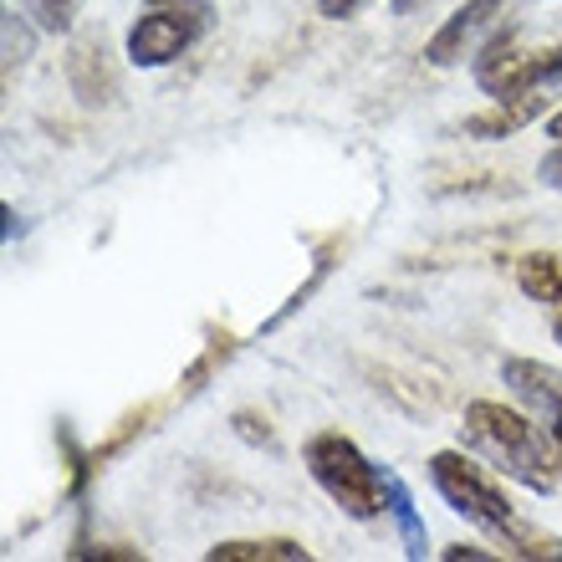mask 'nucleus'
I'll use <instances>...</instances> for the list:
<instances>
[{
  "label": "nucleus",
  "instance_id": "obj_5",
  "mask_svg": "<svg viewBox=\"0 0 562 562\" xmlns=\"http://www.w3.org/2000/svg\"><path fill=\"white\" fill-rule=\"evenodd\" d=\"M205 36V11L194 0H175V5H154L128 26V61L134 67H169Z\"/></svg>",
  "mask_w": 562,
  "mask_h": 562
},
{
  "label": "nucleus",
  "instance_id": "obj_15",
  "mask_svg": "<svg viewBox=\"0 0 562 562\" xmlns=\"http://www.w3.org/2000/svg\"><path fill=\"white\" fill-rule=\"evenodd\" d=\"M445 558L456 562V558H486V552H481V548H445Z\"/></svg>",
  "mask_w": 562,
  "mask_h": 562
},
{
  "label": "nucleus",
  "instance_id": "obj_8",
  "mask_svg": "<svg viewBox=\"0 0 562 562\" xmlns=\"http://www.w3.org/2000/svg\"><path fill=\"white\" fill-rule=\"evenodd\" d=\"M502 379L512 384L517 400H527L537 415H558L562 409V369H548V363H532V358H506Z\"/></svg>",
  "mask_w": 562,
  "mask_h": 562
},
{
  "label": "nucleus",
  "instance_id": "obj_7",
  "mask_svg": "<svg viewBox=\"0 0 562 562\" xmlns=\"http://www.w3.org/2000/svg\"><path fill=\"white\" fill-rule=\"evenodd\" d=\"M548 113V92H527V98H496V108H486V113H471L465 119V134L471 138H512L521 134L527 123H537Z\"/></svg>",
  "mask_w": 562,
  "mask_h": 562
},
{
  "label": "nucleus",
  "instance_id": "obj_3",
  "mask_svg": "<svg viewBox=\"0 0 562 562\" xmlns=\"http://www.w3.org/2000/svg\"><path fill=\"white\" fill-rule=\"evenodd\" d=\"M302 460H307V475L323 486V496L338 506L342 517H353V521L384 517V506H389L384 471H379L342 429H317V435L302 445Z\"/></svg>",
  "mask_w": 562,
  "mask_h": 562
},
{
  "label": "nucleus",
  "instance_id": "obj_20",
  "mask_svg": "<svg viewBox=\"0 0 562 562\" xmlns=\"http://www.w3.org/2000/svg\"><path fill=\"white\" fill-rule=\"evenodd\" d=\"M154 5H175V0H154Z\"/></svg>",
  "mask_w": 562,
  "mask_h": 562
},
{
  "label": "nucleus",
  "instance_id": "obj_2",
  "mask_svg": "<svg viewBox=\"0 0 562 562\" xmlns=\"http://www.w3.org/2000/svg\"><path fill=\"white\" fill-rule=\"evenodd\" d=\"M465 435H471L506 475H517L527 491H537V496L558 491V471H562L558 445H548V435H542L532 419H521L517 409H506V404H496V400H475L471 409H465Z\"/></svg>",
  "mask_w": 562,
  "mask_h": 562
},
{
  "label": "nucleus",
  "instance_id": "obj_6",
  "mask_svg": "<svg viewBox=\"0 0 562 562\" xmlns=\"http://www.w3.org/2000/svg\"><path fill=\"white\" fill-rule=\"evenodd\" d=\"M521 0H465L450 21L425 42L429 67H460V61L481 57L496 36L506 31V11H517Z\"/></svg>",
  "mask_w": 562,
  "mask_h": 562
},
{
  "label": "nucleus",
  "instance_id": "obj_11",
  "mask_svg": "<svg viewBox=\"0 0 562 562\" xmlns=\"http://www.w3.org/2000/svg\"><path fill=\"white\" fill-rule=\"evenodd\" d=\"M384 491H389V517H394V527H400V537H404V558L419 562L429 552V532L415 512V496H409V486H404L394 471H384Z\"/></svg>",
  "mask_w": 562,
  "mask_h": 562
},
{
  "label": "nucleus",
  "instance_id": "obj_14",
  "mask_svg": "<svg viewBox=\"0 0 562 562\" xmlns=\"http://www.w3.org/2000/svg\"><path fill=\"white\" fill-rule=\"evenodd\" d=\"M363 0H317V11L327 15V21H342V15H353Z\"/></svg>",
  "mask_w": 562,
  "mask_h": 562
},
{
  "label": "nucleus",
  "instance_id": "obj_10",
  "mask_svg": "<svg viewBox=\"0 0 562 562\" xmlns=\"http://www.w3.org/2000/svg\"><path fill=\"white\" fill-rule=\"evenodd\" d=\"M210 562H307V548L292 537H251V542H215Z\"/></svg>",
  "mask_w": 562,
  "mask_h": 562
},
{
  "label": "nucleus",
  "instance_id": "obj_17",
  "mask_svg": "<svg viewBox=\"0 0 562 562\" xmlns=\"http://www.w3.org/2000/svg\"><path fill=\"white\" fill-rule=\"evenodd\" d=\"M548 138H562V108H558V113H552V119H548Z\"/></svg>",
  "mask_w": 562,
  "mask_h": 562
},
{
  "label": "nucleus",
  "instance_id": "obj_9",
  "mask_svg": "<svg viewBox=\"0 0 562 562\" xmlns=\"http://www.w3.org/2000/svg\"><path fill=\"white\" fill-rule=\"evenodd\" d=\"M517 286L542 307L562 312V256L558 251H527L517 261Z\"/></svg>",
  "mask_w": 562,
  "mask_h": 562
},
{
  "label": "nucleus",
  "instance_id": "obj_18",
  "mask_svg": "<svg viewBox=\"0 0 562 562\" xmlns=\"http://www.w3.org/2000/svg\"><path fill=\"white\" fill-rule=\"evenodd\" d=\"M419 0H394V11H415Z\"/></svg>",
  "mask_w": 562,
  "mask_h": 562
},
{
  "label": "nucleus",
  "instance_id": "obj_12",
  "mask_svg": "<svg viewBox=\"0 0 562 562\" xmlns=\"http://www.w3.org/2000/svg\"><path fill=\"white\" fill-rule=\"evenodd\" d=\"M77 5H82V0H21V11H26L42 31H52V36H61V31H72Z\"/></svg>",
  "mask_w": 562,
  "mask_h": 562
},
{
  "label": "nucleus",
  "instance_id": "obj_1",
  "mask_svg": "<svg viewBox=\"0 0 562 562\" xmlns=\"http://www.w3.org/2000/svg\"><path fill=\"white\" fill-rule=\"evenodd\" d=\"M429 481L445 496V506L465 517L471 527H481L486 537H496L512 558H562L558 537L532 532L527 521L517 517V506L506 502V491L496 486V475L486 465H475L465 450H440L429 456Z\"/></svg>",
  "mask_w": 562,
  "mask_h": 562
},
{
  "label": "nucleus",
  "instance_id": "obj_16",
  "mask_svg": "<svg viewBox=\"0 0 562 562\" xmlns=\"http://www.w3.org/2000/svg\"><path fill=\"white\" fill-rule=\"evenodd\" d=\"M552 445H558V456H562V409L552 415Z\"/></svg>",
  "mask_w": 562,
  "mask_h": 562
},
{
  "label": "nucleus",
  "instance_id": "obj_13",
  "mask_svg": "<svg viewBox=\"0 0 562 562\" xmlns=\"http://www.w3.org/2000/svg\"><path fill=\"white\" fill-rule=\"evenodd\" d=\"M537 175H542V184H548V190H562V138H558V148H552L548 159L537 164Z\"/></svg>",
  "mask_w": 562,
  "mask_h": 562
},
{
  "label": "nucleus",
  "instance_id": "obj_19",
  "mask_svg": "<svg viewBox=\"0 0 562 562\" xmlns=\"http://www.w3.org/2000/svg\"><path fill=\"white\" fill-rule=\"evenodd\" d=\"M552 338L562 342V312H558V317H552Z\"/></svg>",
  "mask_w": 562,
  "mask_h": 562
},
{
  "label": "nucleus",
  "instance_id": "obj_4",
  "mask_svg": "<svg viewBox=\"0 0 562 562\" xmlns=\"http://www.w3.org/2000/svg\"><path fill=\"white\" fill-rule=\"evenodd\" d=\"M475 82L491 98H527V92H548L562 82V42L542 46V52H517L512 36H496V42L475 57Z\"/></svg>",
  "mask_w": 562,
  "mask_h": 562
}]
</instances>
